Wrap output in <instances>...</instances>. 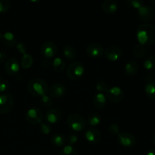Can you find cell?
Returning <instances> with one entry per match:
<instances>
[{"mask_svg": "<svg viewBox=\"0 0 155 155\" xmlns=\"http://www.w3.org/2000/svg\"><path fill=\"white\" fill-rule=\"evenodd\" d=\"M101 117L98 114H92L88 117V123L92 127L98 126L101 123Z\"/></svg>", "mask_w": 155, "mask_h": 155, "instance_id": "obj_26", "label": "cell"}, {"mask_svg": "<svg viewBox=\"0 0 155 155\" xmlns=\"http://www.w3.org/2000/svg\"><path fill=\"white\" fill-rule=\"evenodd\" d=\"M70 128L74 132H81L86 127V122L84 117L78 114H71L67 120Z\"/></svg>", "mask_w": 155, "mask_h": 155, "instance_id": "obj_3", "label": "cell"}, {"mask_svg": "<svg viewBox=\"0 0 155 155\" xmlns=\"http://www.w3.org/2000/svg\"><path fill=\"white\" fill-rule=\"evenodd\" d=\"M143 66L147 71H151L155 68V56L151 55L147 58L143 63Z\"/></svg>", "mask_w": 155, "mask_h": 155, "instance_id": "obj_27", "label": "cell"}, {"mask_svg": "<svg viewBox=\"0 0 155 155\" xmlns=\"http://www.w3.org/2000/svg\"><path fill=\"white\" fill-rule=\"evenodd\" d=\"M85 138L90 143H98L101 139V134L96 128L90 127L85 133Z\"/></svg>", "mask_w": 155, "mask_h": 155, "instance_id": "obj_13", "label": "cell"}, {"mask_svg": "<svg viewBox=\"0 0 155 155\" xmlns=\"http://www.w3.org/2000/svg\"><path fill=\"white\" fill-rule=\"evenodd\" d=\"M106 97L111 102L117 103L124 98V92L119 86H112L106 92Z\"/></svg>", "mask_w": 155, "mask_h": 155, "instance_id": "obj_8", "label": "cell"}, {"mask_svg": "<svg viewBox=\"0 0 155 155\" xmlns=\"http://www.w3.org/2000/svg\"><path fill=\"white\" fill-rule=\"evenodd\" d=\"M60 155H77V151L72 145H66L61 151Z\"/></svg>", "mask_w": 155, "mask_h": 155, "instance_id": "obj_29", "label": "cell"}, {"mask_svg": "<svg viewBox=\"0 0 155 155\" xmlns=\"http://www.w3.org/2000/svg\"><path fill=\"white\" fill-rule=\"evenodd\" d=\"M104 55L106 58L110 61H117L122 56V51L118 47L111 45L106 48Z\"/></svg>", "mask_w": 155, "mask_h": 155, "instance_id": "obj_11", "label": "cell"}, {"mask_svg": "<svg viewBox=\"0 0 155 155\" xmlns=\"http://www.w3.org/2000/svg\"><path fill=\"white\" fill-rule=\"evenodd\" d=\"M49 93L50 95L54 98H61L66 93V87L61 83H56L51 86Z\"/></svg>", "mask_w": 155, "mask_h": 155, "instance_id": "obj_15", "label": "cell"}, {"mask_svg": "<svg viewBox=\"0 0 155 155\" xmlns=\"http://www.w3.org/2000/svg\"><path fill=\"white\" fill-rule=\"evenodd\" d=\"M109 132L111 135H114V136H118V135L120 133V130L119 126L117 125V124H113L111 125H110L109 127Z\"/></svg>", "mask_w": 155, "mask_h": 155, "instance_id": "obj_35", "label": "cell"}, {"mask_svg": "<svg viewBox=\"0 0 155 155\" xmlns=\"http://www.w3.org/2000/svg\"><path fill=\"white\" fill-rule=\"evenodd\" d=\"M27 90L33 96L42 97L46 95L48 91V84L42 79H33L29 83Z\"/></svg>", "mask_w": 155, "mask_h": 155, "instance_id": "obj_2", "label": "cell"}, {"mask_svg": "<svg viewBox=\"0 0 155 155\" xmlns=\"http://www.w3.org/2000/svg\"><path fill=\"white\" fill-rule=\"evenodd\" d=\"M84 66L83 64L80 61H75L71 62L68 67V70H67V75H68V78L70 80H80L84 74Z\"/></svg>", "mask_w": 155, "mask_h": 155, "instance_id": "obj_4", "label": "cell"}, {"mask_svg": "<svg viewBox=\"0 0 155 155\" xmlns=\"http://www.w3.org/2000/svg\"><path fill=\"white\" fill-rule=\"evenodd\" d=\"M118 142L120 145L126 148L133 147L136 143V139L133 135L129 133H120L117 136Z\"/></svg>", "mask_w": 155, "mask_h": 155, "instance_id": "obj_9", "label": "cell"}, {"mask_svg": "<svg viewBox=\"0 0 155 155\" xmlns=\"http://www.w3.org/2000/svg\"><path fill=\"white\" fill-rule=\"evenodd\" d=\"M17 49H18V51H19L20 53H21L23 54H26V51H27V48H26V46L25 45H24L23 42H18V44H17Z\"/></svg>", "mask_w": 155, "mask_h": 155, "instance_id": "obj_37", "label": "cell"}, {"mask_svg": "<svg viewBox=\"0 0 155 155\" xmlns=\"http://www.w3.org/2000/svg\"><path fill=\"white\" fill-rule=\"evenodd\" d=\"M41 101H42V104L45 107H50V106L52 105V99H51V97H49L48 95H45L41 97Z\"/></svg>", "mask_w": 155, "mask_h": 155, "instance_id": "obj_34", "label": "cell"}, {"mask_svg": "<svg viewBox=\"0 0 155 155\" xmlns=\"http://www.w3.org/2000/svg\"><path fill=\"white\" fill-rule=\"evenodd\" d=\"M6 58V54L5 53L2 52V51H0V62H2L5 60Z\"/></svg>", "mask_w": 155, "mask_h": 155, "instance_id": "obj_39", "label": "cell"}, {"mask_svg": "<svg viewBox=\"0 0 155 155\" xmlns=\"http://www.w3.org/2000/svg\"><path fill=\"white\" fill-rule=\"evenodd\" d=\"M145 155H155V150H151V151H148Z\"/></svg>", "mask_w": 155, "mask_h": 155, "instance_id": "obj_40", "label": "cell"}, {"mask_svg": "<svg viewBox=\"0 0 155 155\" xmlns=\"http://www.w3.org/2000/svg\"><path fill=\"white\" fill-rule=\"evenodd\" d=\"M145 91L148 98L155 99V81L150 80L145 86Z\"/></svg>", "mask_w": 155, "mask_h": 155, "instance_id": "obj_21", "label": "cell"}, {"mask_svg": "<svg viewBox=\"0 0 155 155\" xmlns=\"http://www.w3.org/2000/svg\"><path fill=\"white\" fill-rule=\"evenodd\" d=\"M68 143L70 145H74V144L77 143V141H78V136L76 134H71L68 136Z\"/></svg>", "mask_w": 155, "mask_h": 155, "instance_id": "obj_38", "label": "cell"}, {"mask_svg": "<svg viewBox=\"0 0 155 155\" xmlns=\"http://www.w3.org/2000/svg\"><path fill=\"white\" fill-rule=\"evenodd\" d=\"M63 54L68 59H74L77 56V51L72 45H67L64 48Z\"/></svg>", "mask_w": 155, "mask_h": 155, "instance_id": "obj_24", "label": "cell"}, {"mask_svg": "<svg viewBox=\"0 0 155 155\" xmlns=\"http://www.w3.org/2000/svg\"><path fill=\"white\" fill-rule=\"evenodd\" d=\"M128 3L130 5V6L137 10L144 5V2L142 0H130Z\"/></svg>", "mask_w": 155, "mask_h": 155, "instance_id": "obj_33", "label": "cell"}, {"mask_svg": "<svg viewBox=\"0 0 155 155\" xmlns=\"http://www.w3.org/2000/svg\"><path fill=\"white\" fill-rule=\"evenodd\" d=\"M10 8V2L8 0H0V13H6Z\"/></svg>", "mask_w": 155, "mask_h": 155, "instance_id": "obj_31", "label": "cell"}, {"mask_svg": "<svg viewBox=\"0 0 155 155\" xmlns=\"http://www.w3.org/2000/svg\"><path fill=\"white\" fill-rule=\"evenodd\" d=\"M153 143H154V145H155V133H154V136H153Z\"/></svg>", "mask_w": 155, "mask_h": 155, "instance_id": "obj_42", "label": "cell"}, {"mask_svg": "<svg viewBox=\"0 0 155 155\" xmlns=\"http://www.w3.org/2000/svg\"><path fill=\"white\" fill-rule=\"evenodd\" d=\"M39 130L40 131L43 133L44 135H48L50 134V133L51 132V127L48 125L46 123H41L40 126H39Z\"/></svg>", "mask_w": 155, "mask_h": 155, "instance_id": "obj_32", "label": "cell"}, {"mask_svg": "<svg viewBox=\"0 0 155 155\" xmlns=\"http://www.w3.org/2000/svg\"><path fill=\"white\" fill-rule=\"evenodd\" d=\"M101 8L105 13L107 14H114L117 11V5L115 2L111 0H106L103 2L101 5Z\"/></svg>", "mask_w": 155, "mask_h": 155, "instance_id": "obj_18", "label": "cell"}, {"mask_svg": "<svg viewBox=\"0 0 155 155\" xmlns=\"http://www.w3.org/2000/svg\"><path fill=\"white\" fill-rule=\"evenodd\" d=\"M2 39L4 41V43L8 47H13L17 44L16 36L11 32H5L2 35Z\"/></svg>", "mask_w": 155, "mask_h": 155, "instance_id": "obj_20", "label": "cell"}, {"mask_svg": "<svg viewBox=\"0 0 155 155\" xmlns=\"http://www.w3.org/2000/svg\"><path fill=\"white\" fill-rule=\"evenodd\" d=\"M103 47L100 44L92 42L86 48V52L92 58H99L103 54Z\"/></svg>", "mask_w": 155, "mask_h": 155, "instance_id": "obj_14", "label": "cell"}, {"mask_svg": "<svg viewBox=\"0 0 155 155\" xmlns=\"http://www.w3.org/2000/svg\"><path fill=\"white\" fill-rule=\"evenodd\" d=\"M137 39L140 45H151L155 43V27L152 24H141L136 32Z\"/></svg>", "mask_w": 155, "mask_h": 155, "instance_id": "obj_1", "label": "cell"}, {"mask_svg": "<svg viewBox=\"0 0 155 155\" xmlns=\"http://www.w3.org/2000/svg\"><path fill=\"white\" fill-rule=\"evenodd\" d=\"M44 119V114L38 107H32L26 114V120L31 124H40Z\"/></svg>", "mask_w": 155, "mask_h": 155, "instance_id": "obj_5", "label": "cell"}, {"mask_svg": "<svg viewBox=\"0 0 155 155\" xmlns=\"http://www.w3.org/2000/svg\"><path fill=\"white\" fill-rule=\"evenodd\" d=\"M5 70L10 75H15L20 71V64L18 59L11 58L8 59L5 63Z\"/></svg>", "mask_w": 155, "mask_h": 155, "instance_id": "obj_12", "label": "cell"}, {"mask_svg": "<svg viewBox=\"0 0 155 155\" xmlns=\"http://www.w3.org/2000/svg\"><path fill=\"white\" fill-rule=\"evenodd\" d=\"M33 63V58L30 54H23L21 57V66L24 69H29L32 67Z\"/></svg>", "mask_w": 155, "mask_h": 155, "instance_id": "obj_22", "label": "cell"}, {"mask_svg": "<svg viewBox=\"0 0 155 155\" xmlns=\"http://www.w3.org/2000/svg\"><path fill=\"white\" fill-rule=\"evenodd\" d=\"M51 142L56 147H61L64 145L66 140L65 138L61 134H54L51 138Z\"/></svg>", "mask_w": 155, "mask_h": 155, "instance_id": "obj_25", "label": "cell"}, {"mask_svg": "<svg viewBox=\"0 0 155 155\" xmlns=\"http://www.w3.org/2000/svg\"><path fill=\"white\" fill-rule=\"evenodd\" d=\"M138 16L142 21H152L155 18V10L153 7L144 5L138 9Z\"/></svg>", "mask_w": 155, "mask_h": 155, "instance_id": "obj_7", "label": "cell"}, {"mask_svg": "<svg viewBox=\"0 0 155 155\" xmlns=\"http://www.w3.org/2000/svg\"><path fill=\"white\" fill-rule=\"evenodd\" d=\"M52 66L57 72H62L65 68V62L61 58L56 57L52 62Z\"/></svg>", "mask_w": 155, "mask_h": 155, "instance_id": "obj_23", "label": "cell"}, {"mask_svg": "<svg viewBox=\"0 0 155 155\" xmlns=\"http://www.w3.org/2000/svg\"><path fill=\"white\" fill-rule=\"evenodd\" d=\"M124 71H125V73L127 75L133 77V76H135L138 73L139 64L135 61H128L125 64Z\"/></svg>", "mask_w": 155, "mask_h": 155, "instance_id": "obj_17", "label": "cell"}, {"mask_svg": "<svg viewBox=\"0 0 155 155\" xmlns=\"http://www.w3.org/2000/svg\"><path fill=\"white\" fill-rule=\"evenodd\" d=\"M14 106L13 97L11 94L0 95V114H6L12 110Z\"/></svg>", "mask_w": 155, "mask_h": 155, "instance_id": "obj_6", "label": "cell"}, {"mask_svg": "<svg viewBox=\"0 0 155 155\" xmlns=\"http://www.w3.org/2000/svg\"><path fill=\"white\" fill-rule=\"evenodd\" d=\"M9 89V83L5 79L0 78V92H4Z\"/></svg>", "mask_w": 155, "mask_h": 155, "instance_id": "obj_36", "label": "cell"}, {"mask_svg": "<svg viewBox=\"0 0 155 155\" xmlns=\"http://www.w3.org/2000/svg\"><path fill=\"white\" fill-rule=\"evenodd\" d=\"M61 114L58 108H51L47 110L45 114V119L50 124H57L61 119Z\"/></svg>", "mask_w": 155, "mask_h": 155, "instance_id": "obj_16", "label": "cell"}, {"mask_svg": "<svg viewBox=\"0 0 155 155\" xmlns=\"http://www.w3.org/2000/svg\"><path fill=\"white\" fill-rule=\"evenodd\" d=\"M57 46L51 41H47L44 42L41 46V53L44 57L47 58H51L54 57L57 53Z\"/></svg>", "mask_w": 155, "mask_h": 155, "instance_id": "obj_10", "label": "cell"}, {"mask_svg": "<svg viewBox=\"0 0 155 155\" xmlns=\"http://www.w3.org/2000/svg\"><path fill=\"white\" fill-rule=\"evenodd\" d=\"M145 52H146V50H145V46L140 45V44L136 45L134 49H133V54H134L135 57L138 58L143 57L145 55Z\"/></svg>", "mask_w": 155, "mask_h": 155, "instance_id": "obj_28", "label": "cell"}, {"mask_svg": "<svg viewBox=\"0 0 155 155\" xmlns=\"http://www.w3.org/2000/svg\"><path fill=\"white\" fill-rule=\"evenodd\" d=\"M107 103V97L104 93H98L95 94L93 98V104L97 108H102L105 106Z\"/></svg>", "mask_w": 155, "mask_h": 155, "instance_id": "obj_19", "label": "cell"}, {"mask_svg": "<svg viewBox=\"0 0 155 155\" xmlns=\"http://www.w3.org/2000/svg\"><path fill=\"white\" fill-rule=\"evenodd\" d=\"M0 38H2V34L1 33V32H0Z\"/></svg>", "mask_w": 155, "mask_h": 155, "instance_id": "obj_43", "label": "cell"}, {"mask_svg": "<svg viewBox=\"0 0 155 155\" xmlns=\"http://www.w3.org/2000/svg\"><path fill=\"white\" fill-rule=\"evenodd\" d=\"M151 5H152L153 6H154V7H155V0H151Z\"/></svg>", "mask_w": 155, "mask_h": 155, "instance_id": "obj_41", "label": "cell"}, {"mask_svg": "<svg viewBox=\"0 0 155 155\" xmlns=\"http://www.w3.org/2000/svg\"><path fill=\"white\" fill-rule=\"evenodd\" d=\"M96 89L97 91H98V92H101V93L106 92L109 89L108 84L104 81L98 82L96 85Z\"/></svg>", "mask_w": 155, "mask_h": 155, "instance_id": "obj_30", "label": "cell"}]
</instances>
